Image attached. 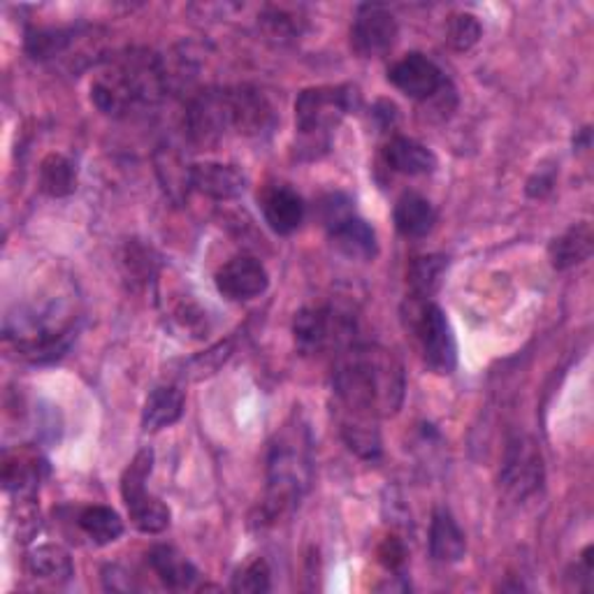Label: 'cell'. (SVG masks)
Instances as JSON below:
<instances>
[{
  "mask_svg": "<svg viewBox=\"0 0 594 594\" xmlns=\"http://www.w3.org/2000/svg\"><path fill=\"white\" fill-rule=\"evenodd\" d=\"M26 572L33 578L49 583H66L72 578V557L56 544H42L26 555Z\"/></svg>",
  "mask_w": 594,
  "mask_h": 594,
  "instance_id": "obj_22",
  "label": "cell"
},
{
  "mask_svg": "<svg viewBox=\"0 0 594 594\" xmlns=\"http://www.w3.org/2000/svg\"><path fill=\"white\" fill-rule=\"evenodd\" d=\"M592 246H594V235L590 223H576L567 233L553 240L551 263L555 270L576 267L592 256Z\"/></svg>",
  "mask_w": 594,
  "mask_h": 594,
  "instance_id": "obj_23",
  "label": "cell"
},
{
  "mask_svg": "<svg viewBox=\"0 0 594 594\" xmlns=\"http://www.w3.org/2000/svg\"><path fill=\"white\" fill-rule=\"evenodd\" d=\"M261 210H263L265 223L276 235L295 233L304 218L302 197L291 186H284V184L267 186L263 191Z\"/></svg>",
  "mask_w": 594,
  "mask_h": 594,
  "instance_id": "obj_16",
  "label": "cell"
},
{
  "mask_svg": "<svg viewBox=\"0 0 594 594\" xmlns=\"http://www.w3.org/2000/svg\"><path fill=\"white\" fill-rule=\"evenodd\" d=\"M405 557H407L405 544L400 539H395V536H388V539L379 548V559L388 572H398L405 564Z\"/></svg>",
  "mask_w": 594,
  "mask_h": 594,
  "instance_id": "obj_34",
  "label": "cell"
},
{
  "mask_svg": "<svg viewBox=\"0 0 594 594\" xmlns=\"http://www.w3.org/2000/svg\"><path fill=\"white\" fill-rule=\"evenodd\" d=\"M339 432H342L344 444L362 460H377L381 456V435L377 430L374 418L342 411Z\"/></svg>",
  "mask_w": 594,
  "mask_h": 594,
  "instance_id": "obj_24",
  "label": "cell"
},
{
  "mask_svg": "<svg viewBox=\"0 0 594 594\" xmlns=\"http://www.w3.org/2000/svg\"><path fill=\"white\" fill-rule=\"evenodd\" d=\"M332 386L342 411L374 420L390 418L405 402V364L386 347L353 342L337 356Z\"/></svg>",
  "mask_w": 594,
  "mask_h": 594,
  "instance_id": "obj_1",
  "label": "cell"
},
{
  "mask_svg": "<svg viewBox=\"0 0 594 594\" xmlns=\"http://www.w3.org/2000/svg\"><path fill=\"white\" fill-rule=\"evenodd\" d=\"M191 188L203 193L214 201H233L246 188V179L235 165L223 163H193L188 175Z\"/></svg>",
  "mask_w": 594,
  "mask_h": 594,
  "instance_id": "obj_15",
  "label": "cell"
},
{
  "mask_svg": "<svg viewBox=\"0 0 594 594\" xmlns=\"http://www.w3.org/2000/svg\"><path fill=\"white\" fill-rule=\"evenodd\" d=\"M448 267V261L444 256H420L413 259V263L409 265V286H411V295L418 300H430L439 286H441V279L444 272Z\"/></svg>",
  "mask_w": 594,
  "mask_h": 594,
  "instance_id": "obj_29",
  "label": "cell"
},
{
  "mask_svg": "<svg viewBox=\"0 0 594 594\" xmlns=\"http://www.w3.org/2000/svg\"><path fill=\"white\" fill-rule=\"evenodd\" d=\"M186 398L177 386H160L156 388L143 411V428L147 432H160L184 416Z\"/></svg>",
  "mask_w": 594,
  "mask_h": 594,
  "instance_id": "obj_20",
  "label": "cell"
},
{
  "mask_svg": "<svg viewBox=\"0 0 594 594\" xmlns=\"http://www.w3.org/2000/svg\"><path fill=\"white\" fill-rule=\"evenodd\" d=\"M383 160L392 173L418 177V175H432L437 167V156L426 145L416 143L411 137H392L383 149Z\"/></svg>",
  "mask_w": 594,
  "mask_h": 594,
  "instance_id": "obj_17",
  "label": "cell"
},
{
  "mask_svg": "<svg viewBox=\"0 0 594 594\" xmlns=\"http://www.w3.org/2000/svg\"><path fill=\"white\" fill-rule=\"evenodd\" d=\"M360 94L353 87L304 89L295 100V124L302 135V149L328 152L330 133L358 107Z\"/></svg>",
  "mask_w": 594,
  "mask_h": 594,
  "instance_id": "obj_4",
  "label": "cell"
},
{
  "mask_svg": "<svg viewBox=\"0 0 594 594\" xmlns=\"http://www.w3.org/2000/svg\"><path fill=\"white\" fill-rule=\"evenodd\" d=\"M398 40V21L383 6H360L351 26V49L362 59L386 56Z\"/></svg>",
  "mask_w": 594,
  "mask_h": 594,
  "instance_id": "obj_11",
  "label": "cell"
},
{
  "mask_svg": "<svg viewBox=\"0 0 594 594\" xmlns=\"http://www.w3.org/2000/svg\"><path fill=\"white\" fill-rule=\"evenodd\" d=\"M499 484H502V490L516 502L527 499L529 495H534L542 488L544 458L534 439L516 437L512 444L506 446L502 471H499Z\"/></svg>",
  "mask_w": 594,
  "mask_h": 594,
  "instance_id": "obj_9",
  "label": "cell"
},
{
  "mask_svg": "<svg viewBox=\"0 0 594 594\" xmlns=\"http://www.w3.org/2000/svg\"><path fill=\"white\" fill-rule=\"evenodd\" d=\"M231 353H233V342H218L216 347L207 349L205 353H201V356H195L193 360H188V372H186V377L188 379H195V381H201L205 377L216 374L218 367L231 358Z\"/></svg>",
  "mask_w": 594,
  "mask_h": 594,
  "instance_id": "obj_33",
  "label": "cell"
},
{
  "mask_svg": "<svg viewBox=\"0 0 594 594\" xmlns=\"http://www.w3.org/2000/svg\"><path fill=\"white\" fill-rule=\"evenodd\" d=\"M293 334L298 349L304 356H317L328 349L342 353L353 344V321L349 314H342L332 306H304L295 314Z\"/></svg>",
  "mask_w": 594,
  "mask_h": 594,
  "instance_id": "obj_7",
  "label": "cell"
},
{
  "mask_svg": "<svg viewBox=\"0 0 594 594\" xmlns=\"http://www.w3.org/2000/svg\"><path fill=\"white\" fill-rule=\"evenodd\" d=\"M79 529L89 536L96 546L115 544L124 534V520L109 506H87L77 516Z\"/></svg>",
  "mask_w": 594,
  "mask_h": 594,
  "instance_id": "obj_26",
  "label": "cell"
},
{
  "mask_svg": "<svg viewBox=\"0 0 594 594\" xmlns=\"http://www.w3.org/2000/svg\"><path fill=\"white\" fill-rule=\"evenodd\" d=\"M261 23L274 40H293L302 36L304 19H300L295 12H289L286 8H267L261 17Z\"/></svg>",
  "mask_w": 594,
  "mask_h": 594,
  "instance_id": "obj_30",
  "label": "cell"
},
{
  "mask_svg": "<svg viewBox=\"0 0 594 594\" xmlns=\"http://www.w3.org/2000/svg\"><path fill=\"white\" fill-rule=\"evenodd\" d=\"M311 484V446L309 435L300 426H286L270 448L267 460V497L263 520L274 523L291 514Z\"/></svg>",
  "mask_w": 594,
  "mask_h": 594,
  "instance_id": "obj_3",
  "label": "cell"
},
{
  "mask_svg": "<svg viewBox=\"0 0 594 594\" xmlns=\"http://www.w3.org/2000/svg\"><path fill=\"white\" fill-rule=\"evenodd\" d=\"M411 300V328L420 342L422 358H426L432 372L452 374L458 367V344L446 314L430 300Z\"/></svg>",
  "mask_w": 594,
  "mask_h": 594,
  "instance_id": "obj_6",
  "label": "cell"
},
{
  "mask_svg": "<svg viewBox=\"0 0 594 594\" xmlns=\"http://www.w3.org/2000/svg\"><path fill=\"white\" fill-rule=\"evenodd\" d=\"M480 33H484V28H480L474 14L460 12L448 19V42L452 49H458V51L471 49L480 40Z\"/></svg>",
  "mask_w": 594,
  "mask_h": 594,
  "instance_id": "obj_31",
  "label": "cell"
},
{
  "mask_svg": "<svg viewBox=\"0 0 594 594\" xmlns=\"http://www.w3.org/2000/svg\"><path fill=\"white\" fill-rule=\"evenodd\" d=\"M167 94V70L149 49H124L109 56L91 84V100L107 117H126L152 107Z\"/></svg>",
  "mask_w": 594,
  "mask_h": 594,
  "instance_id": "obj_2",
  "label": "cell"
},
{
  "mask_svg": "<svg viewBox=\"0 0 594 594\" xmlns=\"http://www.w3.org/2000/svg\"><path fill=\"white\" fill-rule=\"evenodd\" d=\"M592 546H587L576 562V590H590L592 587Z\"/></svg>",
  "mask_w": 594,
  "mask_h": 594,
  "instance_id": "obj_35",
  "label": "cell"
},
{
  "mask_svg": "<svg viewBox=\"0 0 594 594\" xmlns=\"http://www.w3.org/2000/svg\"><path fill=\"white\" fill-rule=\"evenodd\" d=\"M323 223L332 244L356 261H372L379 251L377 233L370 223L360 218L347 195H330L323 203Z\"/></svg>",
  "mask_w": 594,
  "mask_h": 594,
  "instance_id": "obj_8",
  "label": "cell"
},
{
  "mask_svg": "<svg viewBox=\"0 0 594 594\" xmlns=\"http://www.w3.org/2000/svg\"><path fill=\"white\" fill-rule=\"evenodd\" d=\"M47 462L31 452H14L3 460V486L10 493L31 497L40 486L42 474L47 471Z\"/></svg>",
  "mask_w": 594,
  "mask_h": 594,
  "instance_id": "obj_25",
  "label": "cell"
},
{
  "mask_svg": "<svg viewBox=\"0 0 594 594\" xmlns=\"http://www.w3.org/2000/svg\"><path fill=\"white\" fill-rule=\"evenodd\" d=\"M40 188L49 197H68L77 188V169L75 165L61 156L49 154L40 163Z\"/></svg>",
  "mask_w": 594,
  "mask_h": 594,
  "instance_id": "obj_28",
  "label": "cell"
},
{
  "mask_svg": "<svg viewBox=\"0 0 594 594\" xmlns=\"http://www.w3.org/2000/svg\"><path fill=\"white\" fill-rule=\"evenodd\" d=\"M214 281H216V291L223 298H228L233 302H246L267 291L270 274L261 261L251 256H237L218 267Z\"/></svg>",
  "mask_w": 594,
  "mask_h": 594,
  "instance_id": "obj_14",
  "label": "cell"
},
{
  "mask_svg": "<svg viewBox=\"0 0 594 594\" xmlns=\"http://www.w3.org/2000/svg\"><path fill=\"white\" fill-rule=\"evenodd\" d=\"M154 469V450L143 448L121 476V497L130 523L145 534H160L169 525V508L147 493V478Z\"/></svg>",
  "mask_w": 594,
  "mask_h": 594,
  "instance_id": "obj_5",
  "label": "cell"
},
{
  "mask_svg": "<svg viewBox=\"0 0 594 594\" xmlns=\"http://www.w3.org/2000/svg\"><path fill=\"white\" fill-rule=\"evenodd\" d=\"M553 184H555V177H553V173H551V175L536 173V175H534V177L527 182V193H529L532 197H544L546 193H551Z\"/></svg>",
  "mask_w": 594,
  "mask_h": 594,
  "instance_id": "obj_36",
  "label": "cell"
},
{
  "mask_svg": "<svg viewBox=\"0 0 594 594\" xmlns=\"http://www.w3.org/2000/svg\"><path fill=\"white\" fill-rule=\"evenodd\" d=\"M395 228L400 231V235L418 240L432 233L437 223V212L428 197H422L418 193H405L392 212Z\"/></svg>",
  "mask_w": 594,
  "mask_h": 594,
  "instance_id": "obj_18",
  "label": "cell"
},
{
  "mask_svg": "<svg viewBox=\"0 0 594 594\" xmlns=\"http://www.w3.org/2000/svg\"><path fill=\"white\" fill-rule=\"evenodd\" d=\"M186 126L193 143L216 145L233 133L228 89H207L197 94L186 109Z\"/></svg>",
  "mask_w": 594,
  "mask_h": 594,
  "instance_id": "obj_10",
  "label": "cell"
},
{
  "mask_svg": "<svg viewBox=\"0 0 594 594\" xmlns=\"http://www.w3.org/2000/svg\"><path fill=\"white\" fill-rule=\"evenodd\" d=\"M149 564L160 583L169 590H191L201 574L193 567V562L186 559L173 546H156L149 553Z\"/></svg>",
  "mask_w": 594,
  "mask_h": 594,
  "instance_id": "obj_19",
  "label": "cell"
},
{
  "mask_svg": "<svg viewBox=\"0 0 594 594\" xmlns=\"http://www.w3.org/2000/svg\"><path fill=\"white\" fill-rule=\"evenodd\" d=\"M465 553H467L465 532L458 527L456 518L444 512V508H439V512H435L430 525V555L437 562L452 564L460 562Z\"/></svg>",
  "mask_w": 594,
  "mask_h": 594,
  "instance_id": "obj_21",
  "label": "cell"
},
{
  "mask_svg": "<svg viewBox=\"0 0 594 594\" xmlns=\"http://www.w3.org/2000/svg\"><path fill=\"white\" fill-rule=\"evenodd\" d=\"M235 592H251V594H259V592H267L270 590V567L263 557L251 559L249 564L233 576V585Z\"/></svg>",
  "mask_w": 594,
  "mask_h": 594,
  "instance_id": "obj_32",
  "label": "cell"
},
{
  "mask_svg": "<svg viewBox=\"0 0 594 594\" xmlns=\"http://www.w3.org/2000/svg\"><path fill=\"white\" fill-rule=\"evenodd\" d=\"M75 28H31L26 33V51L38 61H53L75 42Z\"/></svg>",
  "mask_w": 594,
  "mask_h": 594,
  "instance_id": "obj_27",
  "label": "cell"
},
{
  "mask_svg": "<svg viewBox=\"0 0 594 594\" xmlns=\"http://www.w3.org/2000/svg\"><path fill=\"white\" fill-rule=\"evenodd\" d=\"M228 94L235 135L261 137L276 126V109L263 91L253 87H233Z\"/></svg>",
  "mask_w": 594,
  "mask_h": 594,
  "instance_id": "obj_13",
  "label": "cell"
},
{
  "mask_svg": "<svg viewBox=\"0 0 594 594\" xmlns=\"http://www.w3.org/2000/svg\"><path fill=\"white\" fill-rule=\"evenodd\" d=\"M388 79L392 87L402 91L407 98L420 103H428L446 87V79L439 66L418 51L407 53L405 59L395 64L388 72Z\"/></svg>",
  "mask_w": 594,
  "mask_h": 594,
  "instance_id": "obj_12",
  "label": "cell"
}]
</instances>
